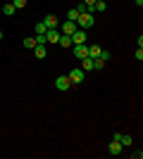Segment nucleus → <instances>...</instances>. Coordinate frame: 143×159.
<instances>
[{"label": "nucleus", "mask_w": 143, "mask_h": 159, "mask_svg": "<svg viewBox=\"0 0 143 159\" xmlns=\"http://www.w3.org/2000/svg\"><path fill=\"white\" fill-rule=\"evenodd\" d=\"M60 36H62V33L57 31V29H48V31H45V43H57Z\"/></svg>", "instance_id": "7"}, {"label": "nucleus", "mask_w": 143, "mask_h": 159, "mask_svg": "<svg viewBox=\"0 0 143 159\" xmlns=\"http://www.w3.org/2000/svg\"><path fill=\"white\" fill-rule=\"evenodd\" d=\"M12 5L17 7V10H21V7H26V0H12Z\"/></svg>", "instance_id": "19"}, {"label": "nucleus", "mask_w": 143, "mask_h": 159, "mask_svg": "<svg viewBox=\"0 0 143 159\" xmlns=\"http://www.w3.org/2000/svg\"><path fill=\"white\" fill-rule=\"evenodd\" d=\"M24 48H26V50H34L36 48V36L34 38H24Z\"/></svg>", "instance_id": "17"}, {"label": "nucleus", "mask_w": 143, "mask_h": 159, "mask_svg": "<svg viewBox=\"0 0 143 159\" xmlns=\"http://www.w3.org/2000/svg\"><path fill=\"white\" fill-rule=\"evenodd\" d=\"M17 12V7L12 5V2H5V5H2V14H7V17H10V14H14Z\"/></svg>", "instance_id": "15"}, {"label": "nucleus", "mask_w": 143, "mask_h": 159, "mask_svg": "<svg viewBox=\"0 0 143 159\" xmlns=\"http://www.w3.org/2000/svg\"><path fill=\"white\" fill-rule=\"evenodd\" d=\"M34 55L38 57V60H43V57H48V52H45V45H36L34 48Z\"/></svg>", "instance_id": "14"}, {"label": "nucleus", "mask_w": 143, "mask_h": 159, "mask_svg": "<svg viewBox=\"0 0 143 159\" xmlns=\"http://www.w3.org/2000/svg\"><path fill=\"white\" fill-rule=\"evenodd\" d=\"M81 2H83V5H93L95 0H81Z\"/></svg>", "instance_id": "23"}, {"label": "nucleus", "mask_w": 143, "mask_h": 159, "mask_svg": "<svg viewBox=\"0 0 143 159\" xmlns=\"http://www.w3.org/2000/svg\"><path fill=\"white\" fill-rule=\"evenodd\" d=\"M72 52H74V57H76V60H83V57H88V45H86V43L72 45Z\"/></svg>", "instance_id": "3"}, {"label": "nucleus", "mask_w": 143, "mask_h": 159, "mask_svg": "<svg viewBox=\"0 0 143 159\" xmlns=\"http://www.w3.org/2000/svg\"><path fill=\"white\" fill-rule=\"evenodd\" d=\"M43 24H45V29H57L60 26V19H57L55 14H48L45 19H43Z\"/></svg>", "instance_id": "8"}, {"label": "nucleus", "mask_w": 143, "mask_h": 159, "mask_svg": "<svg viewBox=\"0 0 143 159\" xmlns=\"http://www.w3.org/2000/svg\"><path fill=\"white\" fill-rule=\"evenodd\" d=\"M136 5H138V7H141V5H143V0H136Z\"/></svg>", "instance_id": "24"}, {"label": "nucleus", "mask_w": 143, "mask_h": 159, "mask_svg": "<svg viewBox=\"0 0 143 159\" xmlns=\"http://www.w3.org/2000/svg\"><path fill=\"white\" fill-rule=\"evenodd\" d=\"M100 60H105V62L110 60V52H107V50H100Z\"/></svg>", "instance_id": "21"}, {"label": "nucleus", "mask_w": 143, "mask_h": 159, "mask_svg": "<svg viewBox=\"0 0 143 159\" xmlns=\"http://www.w3.org/2000/svg\"><path fill=\"white\" fill-rule=\"evenodd\" d=\"M81 66H83V71H93V69H95V60H93V57H83Z\"/></svg>", "instance_id": "11"}, {"label": "nucleus", "mask_w": 143, "mask_h": 159, "mask_svg": "<svg viewBox=\"0 0 143 159\" xmlns=\"http://www.w3.org/2000/svg\"><path fill=\"white\" fill-rule=\"evenodd\" d=\"M0 40H2V31H0Z\"/></svg>", "instance_id": "25"}, {"label": "nucleus", "mask_w": 143, "mask_h": 159, "mask_svg": "<svg viewBox=\"0 0 143 159\" xmlns=\"http://www.w3.org/2000/svg\"><path fill=\"white\" fill-rule=\"evenodd\" d=\"M55 88L64 93V90H69V88H72V83H69L67 76H57V79H55Z\"/></svg>", "instance_id": "5"}, {"label": "nucleus", "mask_w": 143, "mask_h": 159, "mask_svg": "<svg viewBox=\"0 0 143 159\" xmlns=\"http://www.w3.org/2000/svg\"><path fill=\"white\" fill-rule=\"evenodd\" d=\"M88 57L98 60V57H100V45H88Z\"/></svg>", "instance_id": "13"}, {"label": "nucleus", "mask_w": 143, "mask_h": 159, "mask_svg": "<svg viewBox=\"0 0 143 159\" xmlns=\"http://www.w3.org/2000/svg\"><path fill=\"white\" fill-rule=\"evenodd\" d=\"M76 29H79V26H76V21H69V19H67L64 24H62V33H64V36H72Z\"/></svg>", "instance_id": "9"}, {"label": "nucleus", "mask_w": 143, "mask_h": 159, "mask_svg": "<svg viewBox=\"0 0 143 159\" xmlns=\"http://www.w3.org/2000/svg\"><path fill=\"white\" fill-rule=\"evenodd\" d=\"M34 31H36V36H45L48 29H45V24H43V21H38V24L34 26Z\"/></svg>", "instance_id": "16"}, {"label": "nucleus", "mask_w": 143, "mask_h": 159, "mask_svg": "<svg viewBox=\"0 0 143 159\" xmlns=\"http://www.w3.org/2000/svg\"><path fill=\"white\" fill-rule=\"evenodd\" d=\"M69 38H72V43H74V45H79V43H86V38H88V36H86V29H76Z\"/></svg>", "instance_id": "4"}, {"label": "nucleus", "mask_w": 143, "mask_h": 159, "mask_svg": "<svg viewBox=\"0 0 143 159\" xmlns=\"http://www.w3.org/2000/svg\"><path fill=\"white\" fill-rule=\"evenodd\" d=\"M95 24V19H93V14L91 12H81L79 14V19H76V26L79 29H91Z\"/></svg>", "instance_id": "1"}, {"label": "nucleus", "mask_w": 143, "mask_h": 159, "mask_svg": "<svg viewBox=\"0 0 143 159\" xmlns=\"http://www.w3.org/2000/svg\"><path fill=\"white\" fill-rule=\"evenodd\" d=\"M57 45H60L62 50H64V48H72L74 43H72V38H69V36H64V33H62V36H60V40H57Z\"/></svg>", "instance_id": "12"}, {"label": "nucleus", "mask_w": 143, "mask_h": 159, "mask_svg": "<svg viewBox=\"0 0 143 159\" xmlns=\"http://www.w3.org/2000/svg\"><path fill=\"white\" fill-rule=\"evenodd\" d=\"M112 138L119 140V143H122V147H131V145H134V138H131V135H126V133H115Z\"/></svg>", "instance_id": "6"}, {"label": "nucleus", "mask_w": 143, "mask_h": 159, "mask_svg": "<svg viewBox=\"0 0 143 159\" xmlns=\"http://www.w3.org/2000/svg\"><path fill=\"white\" fill-rule=\"evenodd\" d=\"M107 152L110 154H119V152H122V143L112 138V140H110V145H107Z\"/></svg>", "instance_id": "10"}, {"label": "nucleus", "mask_w": 143, "mask_h": 159, "mask_svg": "<svg viewBox=\"0 0 143 159\" xmlns=\"http://www.w3.org/2000/svg\"><path fill=\"white\" fill-rule=\"evenodd\" d=\"M136 60H138V62L143 60V48H136Z\"/></svg>", "instance_id": "22"}, {"label": "nucleus", "mask_w": 143, "mask_h": 159, "mask_svg": "<svg viewBox=\"0 0 143 159\" xmlns=\"http://www.w3.org/2000/svg\"><path fill=\"white\" fill-rule=\"evenodd\" d=\"M67 19H69V21H76V19H79V12H76V7H72V10L67 12Z\"/></svg>", "instance_id": "18"}, {"label": "nucleus", "mask_w": 143, "mask_h": 159, "mask_svg": "<svg viewBox=\"0 0 143 159\" xmlns=\"http://www.w3.org/2000/svg\"><path fill=\"white\" fill-rule=\"evenodd\" d=\"M67 79H69L72 86H76V83H81V81L86 79V71H83V69H72V71L67 74Z\"/></svg>", "instance_id": "2"}, {"label": "nucleus", "mask_w": 143, "mask_h": 159, "mask_svg": "<svg viewBox=\"0 0 143 159\" xmlns=\"http://www.w3.org/2000/svg\"><path fill=\"white\" fill-rule=\"evenodd\" d=\"M102 66H105V60H100V57H98V60H95V69H98V71H100Z\"/></svg>", "instance_id": "20"}]
</instances>
